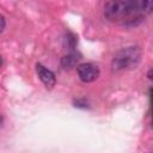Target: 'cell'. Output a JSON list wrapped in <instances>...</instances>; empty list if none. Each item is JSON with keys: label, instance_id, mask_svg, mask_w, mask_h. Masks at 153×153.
Wrapping results in <instances>:
<instances>
[{"label": "cell", "instance_id": "7", "mask_svg": "<svg viewBox=\"0 0 153 153\" xmlns=\"http://www.w3.org/2000/svg\"><path fill=\"white\" fill-rule=\"evenodd\" d=\"M147 76H148V79H149L151 81H153V68H151V69L148 71V73H147Z\"/></svg>", "mask_w": 153, "mask_h": 153}, {"label": "cell", "instance_id": "9", "mask_svg": "<svg viewBox=\"0 0 153 153\" xmlns=\"http://www.w3.org/2000/svg\"><path fill=\"white\" fill-rule=\"evenodd\" d=\"M1 22H2V26H1V30H4V29H5V18H4V17H1Z\"/></svg>", "mask_w": 153, "mask_h": 153}, {"label": "cell", "instance_id": "5", "mask_svg": "<svg viewBox=\"0 0 153 153\" xmlns=\"http://www.w3.org/2000/svg\"><path fill=\"white\" fill-rule=\"evenodd\" d=\"M80 59H81V57H80L79 54H76V53H69L68 55H65V56L62 57L61 65H62L66 69H71V68H73V67L79 62Z\"/></svg>", "mask_w": 153, "mask_h": 153}, {"label": "cell", "instance_id": "8", "mask_svg": "<svg viewBox=\"0 0 153 153\" xmlns=\"http://www.w3.org/2000/svg\"><path fill=\"white\" fill-rule=\"evenodd\" d=\"M151 104H152V122H153V88L151 90Z\"/></svg>", "mask_w": 153, "mask_h": 153}, {"label": "cell", "instance_id": "3", "mask_svg": "<svg viewBox=\"0 0 153 153\" xmlns=\"http://www.w3.org/2000/svg\"><path fill=\"white\" fill-rule=\"evenodd\" d=\"M78 76L84 82H92L99 76V68L93 63H81L76 68Z\"/></svg>", "mask_w": 153, "mask_h": 153}, {"label": "cell", "instance_id": "6", "mask_svg": "<svg viewBox=\"0 0 153 153\" xmlns=\"http://www.w3.org/2000/svg\"><path fill=\"white\" fill-rule=\"evenodd\" d=\"M141 6H142L143 13L153 12V0H141Z\"/></svg>", "mask_w": 153, "mask_h": 153}, {"label": "cell", "instance_id": "2", "mask_svg": "<svg viewBox=\"0 0 153 153\" xmlns=\"http://www.w3.org/2000/svg\"><path fill=\"white\" fill-rule=\"evenodd\" d=\"M141 59V50L137 47H127L117 51L112 59V69L115 72L135 68Z\"/></svg>", "mask_w": 153, "mask_h": 153}, {"label": "cell", "instance_id": "4", "mask_svg": "<svg viewBox=\"0 0 153 153\" xmlns=\"http://www.w3.org/2000/svg\"><path fill=\"white\" fill-rule=\"evenodd\" d=\"M36 72L39 76V79L42 80V82L45 85L47 88H53L55 86V82H56V79H55V74L49 71L48 68H45L43 65L41 63H37L36 65Z\"/></svg>", "mask_w": 153, "mask_h": 153}, {"label": "cell", "instance_id": "1", "mask_svg": "<svg viewBox=\"0 0 153 153\" xmlns=\"http://www.w3.org/2000/svg\"><path fill=\"white\" fill-rule=\"evenodd\" d=\"M142 14L141 0H110L104 6V16L112 23L133 24Z\"/></svg>", "mask_w": 153, "mask_h": 153}]
</instances>
